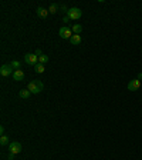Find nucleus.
Listing matches in <instances>:
<instances>
[{"label": "nucleus", "instance_id": "10", "mask_svg": "<svg viewBox=\"0 0 142 160\" xmlns=\"http://www.w3.org/2000/svg\"><path fill=\"white\" fill-rule=\"evenodd\" d=\"M70 43L72 46H78L81 43V36L80 35H72V37L70 39Z\"/></svg>", "mask_w": 142, "mask_h": 160}, {"label": "nucleus", "instance_id": "16", "mask_svg": "<svg viewBox=\"0 0 142 160\" xmlns=\"http://www.w3.org/2000/svg\"><path fill=\"white\" fill-rule=\"evenodd\" d=\"M7 143H9V136L3 134V136L0 137V144H1V146H6Z\"/></svg>", "mask_w": 142, "mask_h": 160}, {"label": "nucleus", "instance_id": "9", "mask_svg": "<svg viewBox=\"0 0 142 160\" xmlns=\"http://www.w3.org/2000/svg\"><path fill=\"white\" fill-rule=\"evenodd\" d=\"M36 13H37V16H38V17H41V19H46L47 16H48V10H47V9H44V7H38Z\"/></svg>", "mask_w": 142, "mask_h": 160}, {"label": "nucleus", "instance_id": "2", "mask_svg": "<svg viewBox=\"0 0 142 160\" xmlns=\"http://www.w3.org/2000/svg\"><path fill=\"white\" fill-rule=\"evenodd\" d=\"M67 16H68L71 20H78V19L83 16V12H81V9H78V7H71L70 10H68V13H67Z\"/></svg>", "mask_w": 142, "mask_h": 160}, {"label": "nucleus", "instance_id": "22", "mask_svg": "<svg viewBox=\"0 0 142 160\" xmlns=\"http://www.w3.org/2000/svg\"><path fill=\"white\" fill-rule=\"evenodd\" d=\"M137 79H138V80H141V79H142V73H139V74H138V77H137Z\"/></svg>", "mask_w": 142, "mask_h": 160}, {"label": "nucleus", "instance_id": "12", "mask_svg": "<svg viewBox=\"0 0 142 160\" xmlns=\"http://www.w3.org/2000/svg\"><path fill=\"white\" fill-rule=\"evenodd\" d=\"M30 94H31V91H30L29 89L20 90V93H18V96H20L21 99H29V97H30Z\"/></svg>", "mask_w": 142, "mask_h": 160}, {"label": "nucleus", "instance_id": "4", "mask_svg": "<svg viewBox=\"0 0 142 160\" xmlns=\"http://www.w3.org/2000/svg\"><path fill=\"white\" fill-rule=\"evenodd\" d=\"M58 35L61 39H68L70 40L71 37H72V30H71V27H67V26H64V27H61L60 30H58Z\"/></svg>", "mask_w": 142, "mask_h": 160}, {"label": "nucleus", "instance_id": "8", "mask_svg": "<svg viewBox=\"0 0 142 160\" xmlns=\"http://www.w3.org/2000/svg\"><path fill=\"white\" fill-rule=\"evenodd\" d=\"M13 79L16 80V82H21V80H24V71L21 70H14V73H13Z\"/></svg>", "mask_w": 142, "mask_h": 160}, {"label": "nucleus", "instance_id": "17", "mask_svg": "<svg viewBox=\"0 0 142 160\" xmlns=\"http://www.w3.org/2000/svg\"><path fill=\"white\" fill-rule=\"evenodd\" d=\"M10 64H12V67H13L14 70H20V63H18L17 60H12Z\"/></svg>", "mask_w": 142, "mask_h": 160}, {"label": "nucleus", "instance_id": "5", "mask_svg": "<svg viewBox=\"0 0 142 160\" xmlns=\"http://www.w3.org/2000/svg\"><path fill=\"white\" fill-rule=\"evenodd\" d=\"M24 62H26L27 64H30V66H36V64L38 63V57H37L34 53H27L24 56Z\"/></svg>", "mask_w": 142, "mask_h": 160}, {"label": "nucleus", "instance_id": "15", "mask_svg": "<svg viewBox=\"0 0 142 160\" xmlns=\"http://www.w3.org/2000/svg\"><path fill=\"white\" fill-rule=\"evenodd\" d=\"M57 10H58V6H57V4H50V7H48V13L55 15V13H57Z\"/></svg>", "mask_w": 142, "mask_h": 160}, {"label": "nucleus", "instance_id": "18", "mask_svg": "<svg viewBox=\"0 0 142 160\" xmlns=\"http://www.w3.org/2000/svg\"><path fill=\"white\" fill-rule=\"evenodd\" d=\"M34 54H36V56H37V57H40V56H41V54H43V53H41V50H40V49H36Z\"/></svg>", "mask_w": 142, "mask_h": 160}, {"label": "nucleus", "instance_id": "11", "mask_svg": "<svg viewBox=\"0 0 142 160\" xmlns=\"http://www.w3.org/2000/svg\"><path fill=\"white\" fill-rule=\"evenodd\" d=\"M71 30H72V33H74V35H80V33L83 32V27H81L78 23H75V24H72V26H71Z\"/></svg>", "mask_w": 142, "mask_h": 160}, {"label": "nucleus", "instance_id": "20", "mask_svg": "<svg viewBox=\"0 0 142 160\" xmlns=\"http://www.w3.org/2000/svg\"><path fill=\"white\" fill-rule=\"evenodd\" d=\"M13 157H14V154H13V153H9V156H7V159H9V160H13Z\"/></svg>", "mask_w": 142, "mask_h": 160}, {"label": "nucleus", "instance_id": "7", "mask_svg": "<svg viewBox=\"0 0 142 160\" xmlns=\"http://www.w3.org/2000/svg\"><path fill=\"white\" fill-rule=\"evenodd\" d=\"M139 87H141V80H138V79H134V80H131L128 83V90L129 91H135V90H138Z\"/></svg>", "mask_w": 142, "mask_h": 160}, {"label": "nucleus", "instance_id": "3", "mask_svg": "<svg viewBox=\"0 0 142 160\" xmlns=\"http://www.w3.org/2000/svg\"><path fill=\"white\" fill-rule=\"evenodd\" d=\"M13 73H14V69L12 67L10 63H9V64H3V66L0 67V74H1L3 77H9L10 74L13 76Z\"/></svg>", "mask_w": 142, "mask_h": 160}, {"label": "nucleus", "instance_id": "14", "mask_svg": "<svg viewBox=\"0 0 142 160\" xmlns=\"http://www.w3.org/2000/svg\"><path fill=\"white\" fill-rule=\"evenodd\" d=\"M48 60H50V59H48V56H47V54H41V56L38 57V63H41V64H46Z\"/></svg>", "mask_w": 142, "mask_h": 160}, {"label": "nucleus", "instance_id": "6", "mask_svg": "<svg viewBox=\"0 0 142 160\" xmlns=\"http://www.w3.org/2000/svg\"><path fill=\"white\" fill-rule=\"evenodd\" d=\"M21 152V144L18 142H12L9 144V153H13V154H17Z\"/></svg>", "mask_w": 142, "mask_h": 160}, {"label": "nucleus", "instance_id": "21", "mask_svg": "<svg viewBox=\"0 0 142 160\" xmlns=\"http://www.w3.org/2000/svg\"><path fill=\"white\" fill-rule=\"evenodd\" d=\"M0 133H1V136H3V133H4V127H3V126L0 127Z\"/></svg>", "mask_w": 142, "mask_h": 160}, {"label": "nucleus", "instance_id": "19", "mask_svg": "<svg viewBox=\"0 0 142 160\" xmlns=\"http://www.w3.org/2000/svg\"><path fill=\"white\" fill-rule=\"evenodd\" d=\"M71 19L68 17V16H67V15H66V16H64V23H68V21H70Z\"/></svg>", "mask_w": 142, "mask_h": 160}, {"label": "nucleus", "instance_id": "1", "mask_svg": "<svg viewBox=\"0 0 142 160\" xmlns=\"http://www.w3.org/2000/svg\"><path fill=\"white\" fill-rule=\"evenodd\" d=\"M27 89L30 90L33 94H38L40 91H43L44 85H43L41 80H31V82L29 83V87H27Z\"/></svg>", "mask_w": 142, "mask_h": 160}, {"label": "nucleus", "instance_id": "13", "mask_svg": "<svg viewBox=\"0 0 142 160\" xmlns=\"http://www.w3.org/2000/svg\"><path fill=\"white\" fill-rule=\"evenodd\" d=\"M34 70H36V73H44V64H41V63H37L34 66Z\"/></svg>", "mask_w": 142, "mask_h": 160}]
</instances>
